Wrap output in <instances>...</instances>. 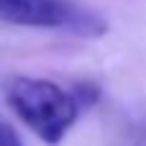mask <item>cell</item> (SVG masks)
Returning a JSON list of instances; mask_svg holds the SVG:
<instances>
[{
    "mask_svg": "<svg viewBox=\"0 0 146 146\" xmlns=\"http://www.w3.org/2000/svg\"><path fill=\"white\" fill-rule=\"evenodd\" d=\"M0 146H23L18 131L10 123H5V121H0Z\"/></svg>",
    "mask_w": 146,
    "mask_h": 146,
    "instance_id": "277c9868",
    "label": "cell"
},
{
    "mask_svg": "<svg viewBox=\"0 0 146 146\" xmlns=\"http://www.w3.org/2000/svg\"><path fill=\"white\" fill-rule=\"evenodd\" d=\"M72 98H74L77 108H82V105H92V103L100 98V87H98L95 82H77Z\"/></svg>",
    "mask_w": 146,
    "mask_h": 146,
    "instance_id": "3957f363",
    "label": "cell"
},
{
    "mask_svg": "<svg viewBox=\"0 0 146 146\" xmlns=\"http://www.w3.org/2000/svg\"><path fill=\"white\" fill-rule=\"evenodd\" d=\"M8 105L49 146L59 144L80 115L72 92L41 77H13L8 85Z\"/></svg>",
    "mask_w": 146,
    "mask_h": 146,
    "instance_id": "6da1fadb",
    "label": "cell"
},
{
    "mask_svg": "<svg viewBox=\"0 0 146 146\" xmlns=\"http://www.w3.org/2000/svg\"><path fill=\"white\" fill-rule=\"evenodd\" d=\"M0 21L28 28L67 31L74 36H103L108 28L100 13L77 0H0Z\"/></svg>",
    "mask_w": 146,
    "mask_h": 146,
    "instance_id": "7a4b0ae2",
    "label": "cell"
}]
</instances>
